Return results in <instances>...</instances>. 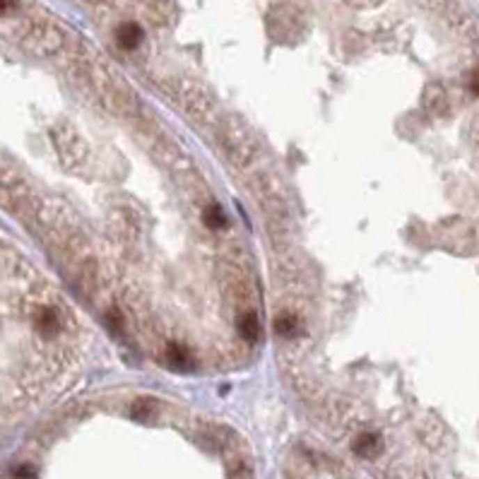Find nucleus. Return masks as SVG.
<instances>
[{
  "label": "nucleus",
  "instance_id": "obj_1",
  "mask_svg": "<svg viewBox=\"0 0 479 479\" xmlns=\"http://www.w3.org/2000/svg\"><path fill=\"white\" fill-rule=\"evenodd\" d=\"M219 140H222L224 155H226V159H229L231 164L249 166L251 162H253V155H256V150H258V142L253 138V133H251V130L246 128L244 123H239V120L229 118L222 125V130H219Z\"/></svg>",
  "mask_w": 479,
  "mask_h": 479
},
{
  "label": "nucleus",
  "instance_id": "obj_2",
  "mask_svg": "<svg viewBox=\"0 0 479 479\" xmlns=\"http://www.w3.org/2000/svg\"><path fill=\"white\" fill-rule=\"evenodd\" d=\"M51 135H54L56 152L61 155V162L68 166V169H75L77 164H82L87 150H85V142L80 140V135L72 130V125H68V123L56 125Z\"/></svg>",
  "mask_w": 479,
  "mask_h": 479
},
{
  "label": "nucleus",
  "instance_id": "obj_3",
  "mask_svg": "<svg viewBox=\"0 0 479 479\" xmlns=\"http://www.w3.org/2000/svg\"><path fill=\"white\" fill-rule=\"evenodd\" d=\"M422 104L431 116H441V113H446V109H448V94H446V89L441 85H429L424 89Z\"/></svg>",
  "mask_w": 479,
  "mask_h": 479
},
{
  "label": "nucleus",
  "instance_id": "obj_4",
  "mask_svg": "<svg viewBox=\"0 0 479 479\" xmlns=\"http://www.w3.org/2000/svg\"><path fill=\"white\" fill-rule=\"evenodd\" d=\"M116 39L123 49H138L142 41V29L135 22H123L118 29H116Z\"/></svg>",
  "mask_w": 479,
  "mask_h": 479
},
{
  "label": "nucleus",
  "instance_id": "obj_5",
  "mask_svg": "<svg viewBox=\"0 0 479 479\" xmlns=\"http://www.w3.org/2000/svg\"><path fill=\"white\" fill-rule=\"evenodd\" d=\"M383 450V441L378 434H361L359 439L354 441V453L359 457H373Z\"/></svg>",
  "mask_w": 479,
  "mask_h": 479
},
{
  "label": "nucleus",
  "instance_id": "obj_6",
  "mask_svg": "<svg viewBox=\"0 0 479 479\" xmlns=\"http://www.w3.org/2000/svg\"><path fill=\"white\" fill-rule=\"evenodd\" d=\"M34 325H36V330H39L41 335H46V338H51V335H56V333H58V328H61V320H58L56 311H51V308H41L39 313H36V318H34Z\"/></svg>",
  "mask_w": 479,
  "mask_h": 479
},
{
  "label": "nucleus",
  "instance_id": "obj_7",
  "mask_svg": "<svg viewBox=\"0 0 479 479\" xmlns=\"http://www.w3.org/2000/svg\"><path fill=\"white\" fill-rule=\"evenodd\" d=\"M157 414V402L152 398H140L133 405V417L138 422H152V417Z\"/></svg>",
  "mask_w": 479,
  "mask_h": 479
},
{
  "label": "nucleus",
  "instance_id": "obj_8",
  "mask_svg": "<svg viewBox=\"0 0 479 479\" xmlns=\"http://www.w3.org/2000/svg\"><path fill=\"white\" fill-rule=\"evenodd\" d=\"M203 219H205V224H207L210 229H214V231L226 229V214L222 212V207H217V205H210V207L205 210Z\"/></svg>",
  "mask_w": 479,
  "mask_h": 479
},
{
  "label": "nucleus",
  "instance_id": "obj_9",
  "mask_svg": "<svg viewBox=\"0 0 479 479\" xmlns=\"http://www.w3.org/2000/svg\"><path fill=\"white\" fill-rule=\"evenodd\" d=\"M239 330L241 335H244L246 340H256L258 338V330H260V323H258V318L253 313H244L239 320Z\"/></svg>",
  "mask_w": 479,
  "mask_h": 479
},
{
  "label": "nucleus",
  "instance_id": "obj_10",
  "mask_svg": "<svg viewBox=\"0 0 479 479\" xmlns=\"http://www.w3.org/2000/svg\"><path fill=\"white\" fill-rule=\"evenodd\" d=\"M169 361L176 368H181V371H188V368L193 366V359L191 354H188L183 347H169Z\"/></svg>",
  "mask_w": 479,
  "mask_h": 479
},
{
  "label": "nucleus",
  "instance_id": "obj_11",
  "mask_svg": "<svg viewBox=\"0 0 479 479\" xmlns=\"http://www.w3.org/2000/svg\"><path fill=\"white\" fill-rule=\"evenodd\" d=\"M275 330H277L280 335H287V338H289V335H292L294 330H297V318H294L292 313L280 315V318L275 320Z\"/></svg>",
  "mask_w": 479,
  "mask_h": 479
},
{
  "label": "nucleus",
  "instance_id": "obj_12",
  "mask_svg": "<svg viewBox=\"0 0 479 479\" xmlns=\"http://www.w3.org/2000/svg\"><path fill=\"white\" fill-rule=\"evenodd\" d=\"M231 479H253V472H251L249 465H236L231 470Z\"/></svg>",
  "mask_w": 479,
  "mask_h": 479
},
{
  "label": "nucleus",
  "instance_id": "obj_13",
  "mask_svg": "<svg viewBox=\"0 0 479 479\" xmlns=\"http://www.w3.org/2000/svg\"><path fill=\"white\" fill-rule=\"evenodd\" d=\"M15 477H17V479H34L36 475H34V470H31V467H19V470L15 472Z\"/></svg>",
  "mask_w": 479,
  "mask_h": 479
},
{
  "label": "nucleus",
  "instance_id": "obj_14",
  "mask_svg": "<svg viewBox=\"0 0 479 479\" xmlns=\"http://www.w3.org/2000/svg\"><path fill=\"white\" fill-rule=\"evenodd\" d=\"M470 89H472L475 94H479V68L470 75Z\"/></svg>",
  "mask_w": 479,
  "mask_h": 479
}]
</instances>
